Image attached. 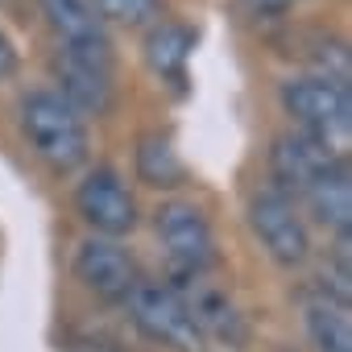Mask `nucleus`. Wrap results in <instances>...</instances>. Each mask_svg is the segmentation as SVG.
I'll return each instance as SVG.
<instances>
[{"label": "nucleus", "instance_id": "nucleus-1", "mask_svg": "<svg viewBox=\"0 0 352 352\" xmlns=\"http://www.w3.org/2000/svg\"><path fill=\"white\" fill-rule=\"evenodd\" d=\"M21 133L30 141V149L58 174H71L87 162V124L83 116L50 87L30 91L21 100Z\"/></svg>", "mask_w": 352, "mask_h": 352}, {"label": "nucleus", "instance_id": "nucleus-19", "mask_svg": "<svg viewBox=\"0 0 352 352\" xmlns=\"http://www.w3.org/2000/svg\"><path fill=\"white\" fill-rule=\"evenodd\" d=\"M290 5H294V0H249L253 13H286Z\"/></svg>", "mask_w": 352, "mask_h": 352}, {"label": "nucleus", "instance_id": "nucleus-2", "mask_svg": "<svg viewBox=\"0 0 352 352\" xmlns=\"http://www.w3.org/2000/svg\"><path fill=\"white\" fill-rule=\"evenodd\" d=\"M129 319L149 344H157L166 352H212L204 331L195 327V319L187 311L183 290L174 282L141 278L137 290L129 294Z\"/></svg>", "mask_w": 352, "mask_h": 352}, {"label": "nucleus", "instance_id": "nucleus-11", "mask_svg": "<svg viewBox=\"0 0 352 352\" xmlns=\"http://www.w3.org/2000/svg\"><path fill=\"white\" fill-rule=\"evenodd\" d=\"M38 5H42V17L50 21V30L63 38V50L112 58V42L104 34L100 13L91 9V0H38Z\"/></svg>", "mask_w": 352, "mask_h": 352}, {"label": "nucleus", "instance_id": "nucleus-14", "mask_svg": "<svg viewBox=\"0 0 352 352\" xmlns=\"http://www.w3.org/2000/svg\"><path fill=\"white\" fill-rule=\"evenodd\" d=\"M137 179L145 187H157V191H174V187H183L187 183V162L179 157V149H174L170 133L153 129V133H141L137 137Z\"/></svg>", "mask_w": 352, "mask_h": 352}, {"label": "nucleus", "instance_id": "nucleus-8", "mask_svg": "<svg viewBox=\"0 0 352 352\" xmlns=\"http://www.w3.org/2000/svg\"><path fill=\"white\" fill-rule=\"evenodd\" d=\"M71 270H75V278L83 282V290H91V294L104 298V302H129V294H133L137 282H141L137 257H133L120 241H108V236H87V241H79Z\"/></svg>", "mask_w": 352, "mask_h": 352}, {"label": "nucleus", "instance_id": "nucleus-15", "mask_svg": "<svg viewBox=\"0 0 352 352\" xmlns=\"http://www.w3.org/2000/svg\"><path fill=\"white\" fill-rule=\"evenodd\" d=\"M307 212L327 228V232H348L352 228V170L348 162H340L331 174H323V179L302 195Z\"/></svg>", "mask_w": 352, "mask_h": 352}, {"label": "nucleus", "instance_id": "nucleus-17", "mask_svg": "<svg viewBox=\"0 0 352 352\" xmlns=\"http://www.w3.org/2000/svg\"><path fill=\"white\" fill-rule=\"evenodd\" d=\"M63 352H124V348L108 336H96V331H71Z\"/></svg>", "mask_w": 352, "mask_h": 352}, {"label": "nucleus", "instance_id": "nucleus-10", "mask_svg": "<svg viewBox=\"0 0 352 352\" xmlns=\"http://www.w3.org/2000/svg\"><path fill=\"white\" fill-rule=\"evenodd\" d=\"M54 75H58V96H63L79 116H83V112L104 116V112L112 108V58L58 50Z\"/></svg>", "mask_w": 352, "mask_h": 352}, {"label": "nucleus", "instance_id": "nucleus-16", "mask_svg": "<svg viewBox=\"0 0 352 352\" xmlns=\"http://www.w3.org/2000/svg\"><path fill=\"white\" fill-rule=\"evenodd\" d=\"M91 9L100 13V21H116L133 30L162 21V0H91Z\"/></svg>", "mask_w": 352, "mask_h": 352}, {"label": "nucleus", "instance_id": "nucleus-7", "mask_svg": "<svg viewBox=\"0 0 352 352\" xmlns=\"http://www.w3.org/2000/svg\"><path fill=\"white\" fill-rule=\"evenodd\" d=\"M75 212L83 216V224L96 236H108V241L129 236L141 220L133 191L124 187V179L112 166H96L83 174V183L75 187Z\"/></svg>", "mask_w": 352, "mask_h": 352}, {"label": "nucleus", "instance_id": "nucleus-13", "mask_svg": "<svg viewBox=\"0 0 352 352\" xmlns=\"http://www.w3.org/2000/svg\"><path fill=\"white\" fill-rule=\"evenodd\" d=\"M195 50V30L179 25V21H157L145 38V63L157 79L174 83V87H187V63Z\"/></svg>", "mask_w": 352, "mask_h": 352}, {"label": "nucleus", "instance_id": "nucleus-12", "mask_svg": "<svg viewBox=\"0 0 352 352\" xmlns=\"http://www.w3.org/2000/svg\"><path fill=\"white\" fill-rule=\"evenodd\" d=\"M302 323L315 352H352V302L327 286H315L302 298Z\"/></svg>", "mask_w": 352, "mask_h": 352}, {"label": "nucleus", "instance_id": "nucleus-4", "mask_svg": "<svg viewBox=\"0 0 352 352\" xmlns=\"http://www.w3.org/2000/svg\"><path fill=\"white\" fill-rule=\"evenodd\" d=\"M278 100L286 116L298 124V133H311L336 149H344L352 129V96L348 83L323 79V75H294L278 87Z\"/></svg>", "mask_w": 352, "mask_h": 352}, {"label": "nucleus", "instance_id": "nucleus-9", "mask_svg": "<svg viewBox=\"0 0 352 352\" xmlns=\"http://www.w3.org/2000/svg\"><path fill=\"white\" fill-rule=\"evenodd\" d=\"M174 286L183 290V298H187V311H191L195 327L204 331L208 348H212V344H220V348H232V352H245V348H249V340H253V331H249V319H245V311L236 307V298H232L228 290H220V286H216V282H208V278L174 282Z\"/></svg>", "mask_w": 352, "mask_h": 352}, {"label": "nucleus", "instance_id": "nucleus-3", "mask_svg": "<svg viewBox=\"0 0 352 352\" xmlns=\"http://www.w3.org/2000/svg\"><path fill=\"white\" fill-rule=\"evenodd\" d=\"M153 232H157V245L166 253L170 282L208 278L216 270V232L195 204H187V199L162 204L153 216Z\"/></svg>", "mask_w": 352, "mask_h": 352}, {"label": "nucleus", "instance_id": "nucleus-5", "mask_svg": "<svg viewBox=\"0 0 352 352\" xmlns=\"http://www.w3.org/2000/svg\"><path fill=\"white\" fill-rule=\"evenodd\" d=\"M245 220L257 236V245L270 253V261L286 265V270H298L311 261V228L298 212V204L274 187L265 191H253L249 195V208H245Z\"/></svg>", "mask_w": 352, "mask_h": 352}, {"label": "nucleus", "instance_id": "nucleus-6", "mask_svg": "<svg viewBox=\"0 0 352 352\" xmlns=\"http://www.w3.org/2000/svg\"><path fill=\"white\" fill-rule=\"evenodd\" d=\"M340 162H348L344 149H336V145H327V141H319L311 133H298V129L278 133L274 145H270V179H274V191H282V195H290L298 204L323 179V174H331Z\"/></svg>", "mask_w": 352, "mask_h": 352}, {"label": "nucleus", "instance_id": "nucleus-18", "mask_svg": "<svg viewBox=\"0 0 352 352\" xmlns=\"http://www.w3.org/2000/svg\"><path fill=\"white\" fill-rule=\"evenodd\" d=\"M13 71H17V50H13L9 34L0 30V83H5V79H13Z\"/></svg>", "mask_w": 352, "mask_h": 352}]
</instances>
